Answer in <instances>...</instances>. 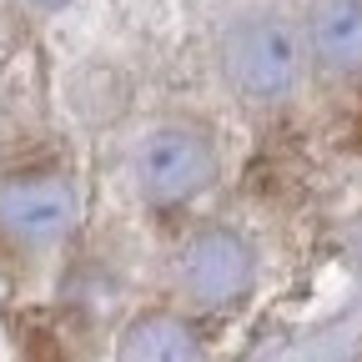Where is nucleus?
<instances>
[{
    "label": "nucleus",
    "instance_id": "nucleus-4",
    "mask_svg": "<svg viewBox=\"0 0 362 362\" xmlns=\"http://www.w3.org/2000/svg\"><path fill=\"white\" fill-rule=\"evenodd\" d=\"M176 282L202 307H226L252 287V257L232 232H202L181 247Z\"/></svg>",
    "mask_w": 362,
    "mask_h": 362
},
{
    "label": "nucleus",
    "instance_id": "nucleus-6",
    "mask_svg": "<svg viewBox=\"0 0 362 362\" xmlns=\"http://www.w3.org/2000/svg\"><path fill=\"white\" fill-rule=\"evenodd\" d=\"M116 362H202V347H197V332L187 322H176L166 312H151L141 322H131Z\"/></svg>",
    "mask_w": 362,
    "mask_h": 362
},
{
    "label": "nucleus",
    "instance_id": "nucleus-5",
    "mask_svg": "<svg viewBox=\"0 0 362 362\" xmlns=\"http://www.w3.org/2000/svg\"><path fill=\"white\" fill-rule=\"evenodd\" d=\"M312 51L342 76H362V0H317Z\"/></svg>",
    "mask_w": 362,
    "mask_h": 362
},
{
    "label": "nucleus",
    "instance_id": "nucleus-3",
    "mask_svg": "<svg viewBox=\"0 0 362 362\" xmlns=\"http://www.w3.org/2000/svg\"><path fill=\"white\" fill-rule=\"evenodd\" d=\"M71 216L76 197L61 176H21L0 192V232L25 252L56 247L71 232Z\"/></svg>",
    "mask_w": 362,
    "mask_h": 362
},
{
    "label": "nucleus",
    "instance_id": "nucleus-1",
    "mask_svg": "<svg viewBox=\"0 0 362 362\" xmlns=\"http://www.w3.org/2000/svg\"><path fill=\"white\" fill-rule=\"evenodd\" d=\"M226 76L252 106H277L292 96L302 76V45L297 30L277 16H247L232 35H226Z\"/></svg>",
    "mask_w": 362,
    "mask_h": 362
},
{
    "label": "nucleus",
    "instance_id": "nucleus-2",
    "mask_svg": "<svg viewBox=\"0 0 362 362\" xmlns=\"http://www.w3.org/2000/svg\"><path fill=\"white\" fill-rule=\"evenodd\" d=\"M216 176V146L197 126H156L136 146V192L151 206H181Z\"/></svg>",
    "mask_w": 362,
    "mask_h": 362
},
{
    "label": "nucleus",
    "instance_id": "nucleus-7",
    "mask_svg": "<svg viewBox=\"0 0 362 362\" xmlns=\"http://www.w3.org/2000/svg\"><path fill=\"white\" fill-rule=\"evenodd\" d=\"M30 6H45V11H56V6H66V0H30Z\"/></svg>",
    "mask_w": 362,
    "mask_h": 362
}]
</instances>
